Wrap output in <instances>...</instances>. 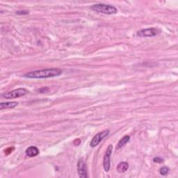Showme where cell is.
Here are the masks:
<instances>
[{
	"mask_svg": "<svg viewBox=\"0 0 178 178\" xmlns=\"http://www.w3.org/2000/svg\"><path fill=\"white\" fill-rule=\"evenodd\" d=\"M129 140H130V136L128 135H125L124 137H122L121 140L118 141V143L116 146V150L121 149L122 147H123L125 144L128 143Z\"/></svg>",
	"mask_w": 178,
	"mask_h": 178,
	"instance_id": "cell-10",
	"label": "cell"
},
{
	"mask_svg": "<svg viewBox=\"0 0 178 178\" xmlns=\"http://www.w3.org/2000/svg\"><path fill=\"white\" fill-rule=\"evenodd\" d=\"M18 105V103L17 102H2L0 104V109L3 110L5 108H15Z\"/></svg>",
	"mask_w": 178,
	"mask_h": 178,
	"instance_id": "cell-9",
	"label": "cell"
},
{
	"mask_svg": "<svg viewBox=\"0 0 178 178\" xmlns=\"http://www.w3.org/2000/svg\"><path fill=\"white\" fill-rule=\"evenodd\" d=\"M25 154L29 157H36V156L39 154V150L38 149V147H36L35 146H31L29 147H28L26 150Z\"/></svg>",
	"mask_w": 178,
	"mask_h": 178,
	"instance_id": "cell-8",
	"label": "cell"
},
{
	"mask_svg": "<svg viewBox=\"0 0 178 178\" xmlns=\"http://www.w3.org/2000/svg\"><path fill=\"white\" fill-rule=\"evenodd\" d=\"M73 143L74 146H79V145L81 143V141L79 140V139H75Z\"/></svg>",
	"mask_w": 178,
	"mask_h": 178,
	"instance_id": "cell-15",
	"label": "cell"
},
{
	"mask_svg": "<svg viewBox=\"0 0 178 178\" xmlns=\"http://www.w3.org/2000/svg\"><path fill=\"white\" fill-rule=\"evenodd\" d=\"M128 168H129V164L127 162H121L118 166H117V171L119 173H123V172H126L127 171Z\"/></svg>",
	"mask_w": 178,
	"mask_h": 178,
	"instance_id": "cell-11",
	"label": "cell"
},
{
	"mask_svg": "<svg viewBox=\"0 0 178 178\" xmlns=\"http://www.w3.org/2000/svg\"><path fill=\"white\" fill-rule=\"evenodd\" d=\"M153 161H154V162H155V163H161L163 162V159L160 157H155L154 159H153Z\"/></svg>",
	"mask_w": 178,
	"mask_h": 178,
	"instance_id": "cell-13",
	"label": "cell"
},
{
	"mask_svg": "<svg viewBox=\"0 0 178 178\" xmlns=\"http://www.w3.org/2000/svg\"><path fill=\"white\" fill-rule=\"evenodd\" d=\"M169 168L166 166H163L162 168L159 169V172L161 175H166L168 173Z\"/></svg>",
	"mask_w": 178,
	"mask_h": 178,
	"instance_id": "cell-12",
	"label": "cell"
},
{
	"mask_svg": "<svg viewBox=\"0 0 178 178\" xmlns=\"http://www.w3.org/2000/svg\"><path fill=\"white\" fill-rule=\"evenodd\" d=\"M91 8L97 13L107 14V15H112V14H116L118 12V9L116 7L111 5L104 4H93L91 6Z\"/></svg>",
	"mask_w": 178,
	"mask_h": 178,
	"instance_id": "cell-2",
	"label": "cell"
},
{
	"mask_svg": "<svg viewBox=\"0 0 178 178\" xmlns=\"http://www.w3.org/2000/svg\"><path fill=\"white\" fill-rule=\"evenodd\" d=\"M77 172L81 178H87V171H86V164L82 158L77 162Z\"/></svg>",
	"mask_w": 178,
	"mask_h": 178,
	"instance_id": "cell-7",
	"label": "cell"
},
{
	"mask_svg": "<svg viewBox=\"0 0 178 178\" xmlns=\"http://www.w3.org/2000/svg\"><path fill=\"white\" fill-rule=\"evenodd\" d=\"M63 70L60 68H47L27 72L24 77L29 79H47L60 76Z\"/></svg>",
	"mask_w": 178,
	"mask_h": 178,
	"instance_id": "cell-1",
	"label": "cell"
},
{
	"mask_svg": "<svg viewBox=\"0 0 178 178\" xmlns=\"http://www.w3.org/2000/svg\"><path fill=\"white\" fill-rule=\"evenodd\" d=\"M113 150V146L112 145H109L108 146L107 150H106V153L104 157V159H103V167L106 172H108L110 170L111 163H110V157L112 153Z\"/></svg>",
	"mask_w": 178,
	"mask_h": 178,
	"instance_id": "cell-6",
	"label": "cell"
},
{
	"mask_svg": "<svg viewBox=\"0 0 178 178\" xmlns=\"http://www.w3.org/2000/svg\"><path fill=\"white\" fill-rule=\"evenodd\" d=\"M28 93H29V91H28L26 88H19L4 93L2 95V97H4V98L8 100L15 99L24 96L25 95H27Z\"/></svg>",
	"mask_w": 178,
	"mask_h": 178,
	"instance_id": "cell-3",
	"label": "cell"
},
{
	"mask_svg": "<svg viewBox=\"0 0 178 178\" xmlns=\"http://www.w3.org/2000/svg\"><path fill=\"white\" fill-rule=\"evenodd\" d=\"M108 134H109V130H108V129L102 131V132L100 133H97L91 141V143H90L91 147H96L97 145H99V143L103 140V139H104L105 137H107V136L108 135Z\"/></svg>",
	"mask_w": 178,
	"mask_h": 178,
	"instance_id": "cell-5",
	"label": "cell"
},
{
	"mask_svg": "<svg viewBox=\"0 0 178 178\" xmlns=\"http://www.w3.org/2000/svg\"><path fill=\"white\" fill-rule=\"evenodd\" d=\"M160 33V30L157 28L151 27L143 29L137 32V36L140 37H154Z\"/></svg>",
	"mask_w": 178,
	"mask_h": 178,
	"instance_id": "cell-4",
	"label": "cell"
},
{
	"mask_svg": "<svg viewBox=\"0 0 178 178\" xmlns=\"http://www.w3.org/2000/svg\"><path fill=\"white\" fill-rule=\"evenodd\" d=\"M18 15H27L29 14V11H18L16 12Z\"/></svg>",
	"mask_w": 178,
	"mask_h": 178,
	"instance_id": "cell-14",
	"label": "cell"
}]
</instances>
